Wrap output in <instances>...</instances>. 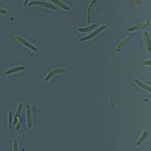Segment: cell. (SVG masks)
Instances as JSON below:
<instances>
[{
	"label": "cell",
	"instance_id": "6da1fadb",
	"mask_svg": "<svg viewBox=\"0 0 151 151\" xmlns=\"http://www.w3.org/2000/svg\"><path fill=\"white\" fill-rule=\"evenodd\" d=\"M23 109V104H20L17 107V112H16V115L14 117V125L16 126L17 130H20L21 128V114L22 112Z\"/></svg>",
	"mask_w": 151,
	"mask_h": 151
},
{
	"label": "cell",
	"instance_id": "7a4b0ae2",
	"mask_svg": "<svg viewBox=\"0 0 151 151\" xmlns=\"http://www.w3.org/2000/svg\"><path fill=\"white\" fill-rule=\"evenodd\" d=\"M13 36L15 38L16 40H17L19 42L21 43L23 45H24V46L27 47V48H29V49H31V50H33V51H34V52H36V51L38 50L37 48H36L35 45H32L31 43H29V42L27 41L26 40H24V38H22L21 36H18V35H15V34H13Z\"/></svg>",
	"mask_w": 151,
	"mask_h": 151
},
{
	"label": "cell",
	"instance_id": "3957f363",
	"mask_svg": "<svg viewBox=\"0 0 151 151\" xmlns=\"http://www.w3.org/2000/svg\"><path fill=\"white\" fill-rule=\"evenodd\" d=\"M106 28V25H102V26H101L100 27H98V29H96V30L94 31V32H93L92 33H91L90 35H88V36H86V37H83L80 40V42H84V41H86V40H91V39H93V38L96 37L98 35H99L100 33H101V32H103L104 30Z\"/></svg>",
	"mask_w": 151,
	"mask_h": 151
},
{
	"label": "cell",
	"instance_id": "277c9868",
	"mask_svg": "<svg viewBox=\"0 0 151 151\" xmlns=\"http://www.w3.org/2000/svg\"><path fill=\"white\" fill-rule=\"evenodd\" d=\"M27 5H29V6H31V5H39V6H42V7L49 9H51V10H56V8H55L53 5H51V4L48 3V2H41V1H33V2H28Z\"/></svg>",
	"mask_w": 151,
	"mask_h": 151
},
{
	"label": "cell",
	"instance_id": "5b68a950",
	"mask_svg": "<svg viewBox=\"0 0 151 151\" xmlns=\"http://www.w3.org/2000/svg\"><path fill=\"white\" fill-rule=\"evenodd\" d=\"M97 0H92L91 2H90V5L88 6V12H87V22L90 23L91 21V18L93 17V14L94 12V9H95V6H96Z\"/></svg>",
	"mask_w": 151,
	"mask_h": 151
},
{
	"label": "cell",
	"instance_id": "8992f818",
	"mask_svg": "<svg viewBox=\"0 0 151 151\" xmlns=\"http://www.w3.org/2000/svg\"><path fill=\"white\" fill-rule=\"evenodd\" d=\"M67 72V70L64 68H55L54 70H52L50 73H48V75L46 76V77L45 78V82H48L50 79H52V77H54L55 75L59 73H64Z\"/></svg>",
	"mask_w": 151,
	"mask_h": 151
},
{
	"label": "cell",
	"instance_id": "52a82bcc",
	"mask_svg": "<svg viewBox=\"0 0 151 151\" xmlns=\"http://www.w3.org/2000/svg\"><path fill=\"white\" fill-rule=\"evenodd\" d=\"M150 24V21L148 20H146V21H142L140 24H137L136 25H134V26L131 27L129 29V32H134V31L139 30V29H142V28L147 27Z\"/></svg>",
	"mask_w": 151,
	"mask_h": 151
},
{
	"label": "cell",
	"instance_id": "ba28073f",
	"mask_svg": "<svg viewBox=\"0 0 151 151\" xmlns=\"http://www.w3.org/2000/svg\"><path fill=\"white\" fill-rule=\"evenodd\" d=\"M27 127L32 129L33 127V116H32V110L29 104H27Z\"/></svg>",
	"mask_w": 151,
	"mask_h": 151
},
{
	"label": "cell",
	"instance_id": "9c48e42d",
	"mask_svg": "<svg viewBox=\"0 0 151 151\" xmlns=\"http://www.w3.org/2000/svg\"><path fill=\"white\" fill-rule=\"evenodd\" d=\"M143 40H144V47L145 49L147 52H151V44H150V40L149 35L147 32H144L143 33Z\"/></svg>",
	"mask_w": 151,
	"mask_h": 151
},
{
	"label": "cell",
	"instance_id": "30bf717a",
	"mask_svg": "<svg viewBox=\"0 0 151 151\" xmlns=\"http://www.w3.org/2000/svg\"><path fill=\"white\" fill-rule=\"evenodd\" d=\"M131 37L130 36H127V37L124 38L123 40H122V41L120 42L119 43L118 45H117L116 48V52H117V53H119V52H120L121 51H122V49L124 48V47L126 45V44H127L128 42H129V41L130 40Z\"/></svg>",
	"mask_w": 151,
	"mask_h": 151
},
{
	"label": "cell",
	"instance_id": "8fae6325",
	"mask_svg": "<svg viewBox=\"0 0 151 151\" xmlns=\"http://www.w3.org/2000/svg\"><path fill=\"white\" fill-rule=\"evenodd\" d=\"M99 25H100L99 24L96 23V24H92V25H91V26H89V27L79 28V29H78V30H79V32H80V33H88V32H90V31H92L93 29H96L97 27H99Z\"/></svg>",
	"mask_w": 151,
	"mask_h": 151
},
{
	"label": "cell",
	"instance_id": "7c38bea8",
	"mask_svg": "<svg viewBox=\"0 0 151 151\" xmlns=\"http://www.w3.org/2000/svg\"><path fill=\"white\" fill-rule=\"evenodd\" d=\"M133 81H134V83H135L137 86H139V87L141 88L142 89H144V90H145V91H148V92L151 93V88L149 87V86H146V85L144 84V83H141L139 79H136V78H134V79H133Z\"/></svg>",
	"mask_w": 151,
	"mask_h": 151
},
{
	"label": "cell",
	"instance_id": "4fadbf2b",
	"mask_svg": "<svg viewBox=\"0 0 151 151\" xmlns=\"http://www.w3.org/2000/svg\"><path fill=\"white\" fill-rule=\"evenodd\" d=\"M24 70V66H20V67H16L14 68H12L10 70H9L8 71L5 73V75H9V74L14 73L20 72V71H23Z\"/></svg>",
	"mask_w": 151,
	"mask_h": 151
},
{
	"label": "cell",
	"instance_id": "5bb4252c",
	"mask_svg": "<svg viewBox=\"0 0 151 151\" xmlns=\"http://www.w3.org/2000/svg\"><path fill=\"white\" fill-rule=\"evenodd\" d=\"M48 1H51V2H52L53 3L56 4V5H58L59 7H60L62 9H64V10H70V8H69L67 5H65L64 2H62L61 1H60V0H48Z\"/></svg>",
	"mask_w": 151,
	"mask_h": 151
},
{
	"label": "cell",
	"instance_id": "9a60e30c",
	"mask_svg": "<svg viewBox=\"0 0 151 151\" xmlns=\"http://www.w3.org/2000/svg\"><path fill=\"white\" fill-rule=\"evenodd\" d=\"M146 135H147V131H144V132L141 133V136L139 137V138L137 139V142H136V145H137V146H139L140 144H142V142L144 141L145 137H146Z\"/></svg>",
	"mask_w": 151,
	"mask_h": 151
},
{
	"label": "cell",
	"instance_id": "2e32d148",
	"mask_svg": "<svg viewBox=\"0 0 151 151\" xmlns=\"http://www.w3.org/2000/svg\"><path fill=\"white\" fill-rule=\"evenodd\" d=\"M13 150L14 151H18V145H17V141L14 140V144H13Z\"/></svg>",
	"mask_w": 151,
	"mask_h": 151
},
{
	"label": "cell",
	"instance_id": "e0dca14e",
	"mask_svg": "<svg viewBox=\"0 0 151 151\" xmlns=\"http://www.w3.org/2000/svg\"><path fill=\"white\" fill-rule=\"evenodd\" d=\"M9 128H12V113H9Z\"/></svg>",
	"mask_w": 151,
	"mask_h": 151
},
{
	"label": "cell",
	"instance_id": "ac0fdd59",
	"mask_svg": "<svg viewBox=\"0 0 151 151\" xmlns=\"http://www.w3.org/2000/svg\"><path fill=\"white\" fill-rule=\"evenodd\" d=\"M144 65H145V66H151V60H146V61L144 62Z\"/></svg>",
	"mask_w": 151,
	"mask_h": 151
},
{
	"label": "cell",
	"instance_id": "d6986e66",
	"mask_svg": "<svg viewBox=\"0 0 151 151\" xmlns=\"http://www.w3.org/2000/svg\"><path fill=\"white\" fill-rule=\"evenodd\" d=\"M5 13H6V11L2 8H0V14H5Z\"/></svg>",
	"mask_w": 151,
	"mask_h": 151
},
{
	"label": "cell",
	"instance_id": "ffe728a7",
	"mask_svg": "<svg viewBox=\"0 0 151 151\" xmlns=\"http://www.w3.org/2000/svg\"><path fill=\"white\" fill-rule=\"evenodd\" d=\"M142 1H143V0H136V1H135V4L137 5H140V4H141V2H142Z\"/></svg>",
	"mask_w": 151,
	"mask_h": 151
},
{
	"label": "cell",
	"instance_id": "44dd1931",
	"mask_svg": "<svg viewBox=\"0 0 151 151\" xmlns=\"http://www.w3.org/2000/svg\"><path fill=\"white\" fill-rule=\"evenodd\" d=\"M28 2H29V0H25V1H24V5H25V6L27 5Z\"/></svg>",
	"mask_w": 151,
	"mask_h": 151
},
{
	"label": "cell",
	"instance_id": "7402d4cb",
	"mask_svg": "<svg viewBox=\"0 0 151 151\" xmlns=\"http://www.w3.org/2000/svg\"><path fill=\"white\" fill-rule=\"evenodd\" d=\"M147 83H148V84L150 85V86H151V81H148V82H147Z\"/></svg>",
	"mask_w": 151,
	"mask_h": 151
}]
</instances>
